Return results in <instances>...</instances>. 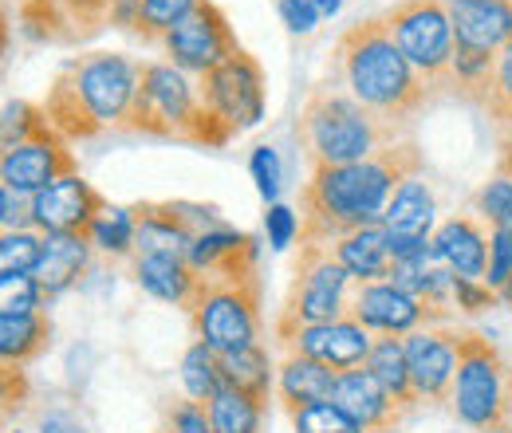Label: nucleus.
<instances>
[{
  "mask_svg": "<svg viewBox=\"0 0 512 433\" xmlns=\"http://www.w3.org/2000/svg\"><path fill=\"white\" fill-rule=\"evenodd\" d=\"M414 174H422V150L410 138L363 162L316 166L300 189V245H331L351 229L379 225L394 189Z\"/></svg>",
  "mask_w": 512,
  "mask_h": 433,
  "instance_id": "1",
  "label": "nucleus"
},
{
  "mask_svg": "<svg viewBox=\"0 0 512 433\" xmlns=\"http://www.w3.org/2000/svg\"><path fill=\"white\" fill-rule=\"evenodd\" d=\"M331 79L351 99H359L367 111L398 126L414 123V115L434 95L430 83L410 67V60L390 40L383 16L359 20L339 36L335 56H331Z\"/></svg>",
  "mask_w": 512,
  "mask_h": 433,
  "instance_id": "2",
  "label": "nucleus"
},
{
  "mask_svg": "<svg viewBox=\"0 0 512 433\" xmlns=\"http://www.w3.org/2000/svg\"><path fill=\"white\" fill-rule=\"evenodd\" d=\"M142 63L123 56V52H79L56 71L44 111L48 123L64 134L67 142L75 138H95L103 130H123L138 91Z\"/></svg>",
  "mask_w": 512,
  "mask_h": 433,
  "instance_id": "3",
  "label": "nucleus"
},
{
  "mask_svg": "<svg viewBox=\"0 0 512 433\" xmlns=\"http://www.w3.org/2000/svg\"><path fill=\"white\" fill-rule=\"evenodd\" d=\"M406 126L386 123L375 111H367L359 99H351L343 87H312L304 99V111L296 119V142L308 166H347L383 154L386 146L402 142Z\"/></svg>",
  "mask_w": 512,
  "mask_h": 433,
  "instance_id": "4",
  "label": "nucleus"
},
{
  "mask_svg": "<svg viewBox=\"0 0 512 433\" xmlns=\"http://www.w3.org/2000/svg\"><path fill=\"white\" fill-rule=\"evenodd\" d=\"M123 130L146 134V138H166V142H190L205 150L233 142L225 123H217V115L201 103L197 83L174 63H142L138 91H134Z\"/></svg>",
  "mask_w": 512,
  "mask_h": 433,
  "instance_id": "5",
  "label": "nucleus"
},
{
  "mask_svg": "<svg viewBox=\"0 0 512 433\" xmlns=\"http://www.w3.org/2000/svg\"><path fill=\"white\" fill-rule=\"evenodd\" d=\"M505 398L509 367L493 339L481 331H457V374L449 390L457 422L477 433H505Z\"/></svg>",
  "mask_w": 512,
  "mask_h": 433,
  "instance_id": "6",
  "label": "nucleus"
},
{
  "mask_svg": "<svg viewBox=\"0 0 512 433\" xmlns=\"http://www.w3.org/2000/svg\"><path fill=\"white\" fill-rule=\"evenodd\" d=\"M351 296H355V280L347 276V268L331 256L327 245H300L296 256V272H292V288L284 296V308L276 315L272 335L284 339L300 327H316L351 315Z\"/></svg>",
  "mask_w": 512,
  "mask_h": 433,
  "instance_id": "7",
  "label": "nucleus"
},
{
  "mask_svg": "<svg viewBox=\"0 0 512 433\" xmlns=\"http://www.w3.org/2000/svg\"><path fill=\"white\" fill-rule=\"evenodd\" d=\"M190 323L217 355L260 343V276H205Z\"/></svg>",
  "mask_w": 512,
  "mask_h": 433,
  "instance_id": "8",
  "label": "nucleus"
},
{
  "mask_svg": "<svg viewBox=\"0 0 512 433\" xmlns=\"http://www.w3.org/2000/svg\"><path fill=\"white\" fill-rule=\"evenodd\" d=\"M390 40L410 60V67L430 83V91L446 87L449 63L457 52L453 20L446 12V0H402L383 16Z\"/></svg>",
  "mask_w": 512,
  "mask_h": 433,
  "instance_id": "9",
  "label": "nucleus"
},
{
  "mask_svg": "<svg viewBox=\"0 0 512 433\" xmlns=\"http://www.w3.org/2000/svg\"><path fill=\"white\" fill-rule=\"evenodd\" d=\"M197 91H201V103L217 115V123H225L233 138L241 130L260 126L264 119V71L245 48H237L225 63L205 71L197 79Z\"/></svg>",
  "mask_w": 512,
  "mask_h": 433,
  "instance_id": "10",
  "label": "nucleus"
},
{
  "mask_svg": "<svg viewBox=\"0 0 512 433\" xmlns=\"http://www.w3.org/2000/svg\"><path fill=\"white\" fill-rule=\"evenodd\" d=\"M237 36L229 28V16L213 4V0H201L186 20H178L166 36H162V52H166V63L182 67L186 75H205L213 71L217 63H225L233 52H237Z\"/></svg>",
  "mask_w": 512,
  "mask_h": 433,
  "instance_id": "11",
  "label": "nucleus"
},
{
  "mask_svg": "<svg viewBox=\"0 0 512 433\" xmlns=\"http://www.w3.org/2000/svg\"><path fill=\"white\" fill-rule=\"evenodd\" d=\"M111 24V0H24L20 28L36 44H83Z\"/></svg>",
  "mask_w": 512,
  "mask_h": 433,
  "instance_id": "12",
  "label": "nucleus"
},
{
  "mask_svg": "<svg viewBox=\"0 0 512 433\" xmlns=\"http://www.w3.org/2000/svg\"><path fill=\"white\" fill-rule=\"evenodd\" d=\"M67 174H79V170H75V154L67 150V138L56 126H48L44 134L0 154V182L16 193H28V197Z\"/></svg>",
  "mask_w": 512,
  "mask_h": 433,
  "instance_id": "13",
  "label": "nucleus"
},
{
  "mask_svg": "<svg viewBox=\"0 0 512 433\" xmlns=\"http://www.w3.org/2000/svg\"><path fill=\"white\" fill-rule=\"evenodd\" d=\"M351 319H359L371 335H410L430 323H446L434 308H426L418 296L398 288L394 280H375V284H355L351 296Z\"/></svg>",
  "mask_w": 512,
  "mask_h": 433,
  "instance_id": "14",
  "label": "nucleus"
},
{
  "mask_svg": "<svg viewBox=\"0 0 512 433\" xmlns=\"http://www.w3.org/2000/svg\"><path fill=\"white\" fill-rule=\"evenodd\" d=\"M276 343L288 355H308V359H316L323 367H331L335 374H343L367 363V355L375 347V335L359 319L343 315V319H331V323L300 327V331H292V335H284Z\"/></svg>",
  "mask_w": 512,
  "mask_h": 433,
  "instance_id": "15",
  "label": "nucleus"
},
{
  "mask_svg": "<svg viewBox=\"0 0 512 433\" xmlns=\"http://www.w3.org/2000/svg\"><path fill=\"white\" fill-rule=\"evenodd\" d=\"M107 209L103 193L83 182L79 174H67L48 189L32 193V229L36 233H83L91 229V221Z\"/></svg>",
  "mask_w": 512,
  "mask_h": 433,
  "instance_id": "16",
  "label": "nucleus"
},
{
  "mask_svg": "<svg viewBox=\"0 0 512 433\" xmlns=\"http://www.w3.org/2000/svg\"><path fill=\"white\" fill-rule=\"evenodd\" d=\"M406 339V363L418 402H449L457 374V331L449 327H418Z\"/></svg>",
  "mask_w": 512,
  "mask_h": 433,
  "instance_id": "17",
  "label": "nucleus"
},
{
  "mask_svg": "<svg viewBox=\"0 0 512 433\" xmlns=\"http://www.w3.org/2000/svg\"><path fill=\"white\" fill-rule=\"evenodd\" d=\"M130 276L146 296L186 311L197 304V292L205 284V276L193 272V264L178 252H134L130 256Z\"/></svg>",
  "mask_w": 512,
  "mask_h": 433,
  "instance_id": "18",
  "label": "nucleus"
},
{
  "mask_svg": "<svg viewBox=\"0 0 512 433\" xmlns=\"http://www.w3.org/2000/svg\"><path fill=\"white\" fill-rule=\"evenodd\" d=\"M331 402H335L363 433H383L406 418V414L398 410V402L386 394L383 382L367 371V367H355V371L339 374Z\"/></svg>",
  "mask_w": 512,
  "mask_h": 433,
  "instance_id": "19",
  "label": "nucleus"
},
{
  "mask_svg": "<svg viewBox=\"0 0 512 433\" xmlns=\"http://www.w3.org/2000/svg\"><path fill=\"white\" fill-rule=\"evenodd\" d=\"M461 48L501 52L512 40V0H446Z\"/></svg>",
  "mask_w": 512,
  "mask_h": 433,
  "instance_id": "20",
  "label": "nucleus"
},
{
  "mask_svg": "<svg viewBox=\"0 0 512 433\" xmlns=\"http://www.w3.org/2000/svg\"><path fill=\"white\" fill-rule=\"evenodd\" d=\"M434 260L446 264L453 276L485 280L489 272V233L477 225V217H446L434 229Z\"/></svg>",
  "mask_w": 512,
  "mask_h": 433,
  "instance_id": "21",
  "label": "nucleus"
},
{
  "mask_svg": "<svg viewBox=\"0 0 512 433\" xmlns=\"http://www.w3.org/2000/svg\"><path fill=\"white\" fill-rule=\"evenodd\" d=\"M256 256H260L256 237L237 229H213L197 237L186 252L193 272L201 276H256Z\"/></svg>",
  "mask_w": 512,
  "mask_h": 433,
  "instance_id": "22",
  "label": "nucleus"
},
{
  "mask_svg": "<svg viewBox=\"0 0 512 433\" xmlns=\"http://www.w3.org/2000/svg\"><path fill=\"white\" fill-rule=\"evenodd\" d=\"M331 256L347 268V276L355 284H375V280H390V233L386 225H363V229H351L343 233L339 241H331Z\"/></svg>",
  "mask_w": 512,
  "mask_h": 433,
  "instance_id": "23",
  "label": "nucleus"
},
{
  "mask_svg": "<svg viewBox=\"0 0 512 433\" xmlns=\"http://www.w3.org/2000/svg\"><path fill=\"white\" fill-rule=\"evenodd\" d=\"M87 264H91V241L83 233H48L44 237V256H40L32 276H36V284L44 288V296L52 304L56 296H64L79 284Z\"/></svg>",
  "mask_w": 512,
  "mask_h": 433,
  "instance_id": "24",
  "label": "nucleus"
},
{
  "mask_svg": "<svg viewBox=\"0 0 512 433\" xmlns=\"http://www.w3.org/2000/svg\"><path fill=\"white\" fill-rule=\"evenodd\" d=\"M130 209H134V225H138V237H134L138 252H178V256H186L190 245L197 241L190 225L182 221L178 201H142V205H130Z\"/></svg>",
  "mask_w": 512,
  "mask_h": 433,
  "instance_id": "25",
  "label": "nucleus"
},
{
  "mask_svg": "<svg viewBox=\"0 0 512 433\" xmlns=\"http://www.w3.org/2000/svg\"><path fill=\"white\" fill-rule=\"evenodd\" d=\"M335 378L339 374L323 367L308 355H284V363L276 367V394L284 402L288 414L312 406V402H331L335 394Z\"/></svg>",
  "mask_w": 512,
  "mask_h": 433,
  "instance_id": "26",
  "label": "nucleus"
},
{
  "mask_svg": "<svg viewBox=\"0 0 512 433\" xmlns=\"http://www.w3.org/2000/svg\"><path fill=\"white\" fill-rule=\"evenodd\" d=\"M52 339L48 311H0V359L24 367L36 359Z\"/></svg>",
  "mask_w": 512,
  "mask_h": 433,
  "instance_id": "27",
  "label": "nucleus"
},
{
  "mask_svg": "<svg viewBox=\"0 0 512 433\" xmlns=\"http://www.w3.org/2000/svg\"><path fill=\"white\" fill-rule=\"evenodd\" d=\"M367 371L375 374L386 386V394L398 402L402 414L414 410L418 394H414V382H410V363H406V339L402 335H375V347L363 363Z\"/></svg>",
  "mask_w": 512,
  "mask_h": 433,
  "instance_id": "28",
  "label": "nucleus"
},
{
  "mask_svg": "<svg viewBox=\"0 0 512 433\" xmlns=\"http://www.w3.org/2000/svg\"><path fill=\"white\" fill-rule=\"evenodd\" d=\"M434 213H438L434 193H430V186L422 182V174H414V178H406L402 186L394 189V197H390V205H386V213H383V225L390 229V233L430 237V229H434Z\"/></svg>",
  "mask_w": 512,
  "mask_h": 433,
  "instance_id": "29",
  "label": "nucleus"
},
{
  "mask_svg": "<svg viewBox=\"0 0 512 433\" xmlns=\"http://www.w3.org/2000/svg\"><path fill=\"white\" fill-rule=\"evenodd\" d=\"M205 410H209L213 433H260L264 430L268 402L249 394V390H241V386L221 382V390L205 402Z\"/></svg>",
  "mask_w": 512,
  "mask_h": 433,
  "instance_id": "30",
  "label": "nucleus"
},
{
  "mask_svg": "<svg viewBox=\"0 0 512 433\" xmlns=\"http://www.w3.org/2000/svg\"><path fill=\"white\" fill-rule=\"evenodd\" d=\"M493 71H497V52H477V48H461L457 44L446 75L449 95H457V99H465L473 107H485L489 87H493Z\"/></svg>",
  "mask_w": 512,
  "mask_h": 433,
  "instance_id": "31",
  "label": "nucleus"
},
{
  "mask_svg": "<svg viewBox=\"0 0 512 433\" xmlns=\"http://www.w3.org/2000/svg\"><path fill=\"white\" fill-rule=\"evenodd\" d=\"M221 378L229 386H241V390H249V394L268 402V394L276 386V367L268 363V351L260 343H253V347H241V351H225L221 355Z\"/></svg>",
  "mask_w": 512,
  "mask_h": 433,
  "instance_id": "32",
  "label": "nucleus"
},
{
  "mask_svg": "<svg viewBox=\"0 0 512 433\" xmlns=\"http://www.w3.org/2000/svg\"><path fill=\"white\" fill-rule=\"evenodd\" d=\"M134 237H138V225H134V209L127 205H107L87 229L91 248H99L107 256H134L138 252Z\"/></svg>",
  "mask_w": 512,
  "mask_h": 433,
  "instance_id": "33",
  "label": "nucleus"
},
{
  "mask_svg": "<svg viewBox=\"0 0 512 433\" xmlns=\"http://www.w3.org/2000/svg\"><path fill=\"white\" fill-rule=\"evenodd\" d=\"M221 355L209 347V343H201V339H193L190 347H186V355H182V386H186V398L193 402H209L217 390H221Z\"/></svg>",
  "mask_w": 512,
  "mask_h": 433,
  "instance_id": "34",
  "label": "nucleus"
},
{
  "mask_svg": "<svg viewBox=\"0 0 512 433\" xmlns=\"http://www.w3.org/2000/svg\"><path fill=\"white\" fill-rule=\"evenodd\" d=\"M44 256V233L36 229H16L0 237V280L8 276H32Z\"/></svg>",
  "mask_w": 512,
  "mask_h": 433,
  "instance_id": "35",
  "label": "nucleus"
},
{
  "mask_svg": "<svg viewBox=\"0 0 512 433\" xmlns=\"http://www.w3.org/2000/svg\"><path fill=\"white\" fill-rule=\"evenodd\" d=\"M48 126L52 123H48V111H44V107H36V103H28V99H12V103H4L0 142H4V150H12V146H20V142L44 134Z\"/></svg>",
  "mask_w": 512,
  "mask_h": 433,
  "instance_id": "36",
  "label": "nucleus"
},
{
  "mask_svg": "<svg viewBox=\"0 0 512 433\" xmlns=\"http://www.w3.org/2000/svg\"><path fill=\"white\" fill-rule=\"evenodd\" d=\"M473 209L481 213V221H489V229H512V178L493 174L473 193Z\"/></svg>",
  "mask_w": 512,
  "mask_h": 433,
  "instance_id": "37",
  "label": "nucleus"
},
{
  "mask_svg": "<svg viewBox=\"0 0 512 433\" xmlns=\"http://www.w3.org/2000/svg\"><path fill=\"white\" fill-rule=\"evenodd\" d=\"M201 0H146V8H142V24H138V40H146V44H162V36L178 24V20H186L193 8H197Z\"/></svg>",
  "mask_w": 512,
  "mask_h": 433,
  "instance_id": "38",
  "label": "nucleus"
},
{
  "mask_svg": "<svg viewBox=\"0 0 512 433\" xmlns=\"http://www.w3.org/2000/svg\"><path fill=\"white\" fill-rule=\"evenodd\" d=\"M493 126L501 130V126L512 123V40L497 52V71H493V87H489V99H485V107H481Z\"/></svg>",
  "mask_w": 512,
  "mask_h": 433,
  "instance_id": "39",
  "label": "nucleus"
},
{
  "mask_svg": "<svg viewBox=\"0 0 512 433\" xmlns=\"http://www.w3.org/2000/svg\"><path fill=\"white\" fill-rule=\"evenodd\" d=\"M292 426H296V433H363L335 402H312V406L296 410Z\"/></svg>",
  "mask_w": 512,
  "mask_h": 433,
  "instance_id": "40",
  "label": "nucleus"
},
{
  "mask_svg": "<svg viewBox=\"0 0 512 433\" xmlns=\"http://www.w3.org/2000/svg\"><path fill=\"white\" fill-rule=\"evenodd\" d=\"M0 311H48V296L36 276H8L0 280Z\"/></svg>",
  "mask_w": 512,
  "mask_h": 433,
  "instance_id": "41",
  "label": "nucleus"
},
{
  "mask_svg": "<svg viewBox=\"0 0 512 433\" xmlns=\"http://www.w3.org/2000/svg\"><path fill=\"white\" fill-rule=\"evenodd\" d=\"M512 280V229H489V272L485 284L501 296V288Z\"/></svg>",
  "mask_w": 512,
  "mask_h": 433,
  "instance_id": "42",
  "label": "nucleus"
},
{
  "mask_svg": "<svg viewBox=\"0 0 512 433\" xmlns=\"http://www.w3.org/2000/svg\"><path fill=\"white\" fill-rule=\"evenodd\" d=\"M249 174H253L260 197H264L268 205H276V197H280V154H276L272 146H253V154H249Z\"/></svg>",
  "mask_w": 512,
  "mask_h": 433,
  "instance_id": "43",
  "label": "nucleus"
},
{
  "mask_svg": "<svg viewBox=\"0 0 512 433\" xmlns=\"http://www.w3.org/2000/svg\"><path fill=\"white\" fill-rule=\"evenodd\" d=\"M162 433H213L209 410L193 398H174L166 406V430Z\"/></svg>",
  "mask_w": 512,
  "mask_h": 433,
  "instance_id": "44",
  "label": "nucleus"
},
{
  "mask_svg": "<svg viewBox=\"0 0 512 433\" xmlns=\"http://www.w3.org/2000/svg\"><path fill=\"white\" fill-rule=\"evenodd\" d=\"M497 292L485 284V280H465V276H453V308L465 311V315H481V311L497 308Z\"/></svg>",
  "mask_w": 512,
  "mask_h": 433,
  "instance_id": "45",
  "label": "nucleus"
},
{
  "mask_svg": "<svg viewBox=\"0 0 512 433\" xmlns=\"http://www.w3.org/2000/svg\"><path fill=\"white\" fill-rule=\"evenodd\" d=\"M264 233H268V245L276 248V252H284V248L300 237V217H296L288 205L276 201V205H268V213H264Z\"/></svg>",
  "mask_w": 512,
  "mask_h": 433,
  "instance_id": "46",
  "label": "nucleus"
},
{
  "mask_svg": "<svg viewBox=\"0 0 512 433\" xmlns=\"http://www.w3.org/2000/svg\"><path fill=\"white\" fill-rule=\"evenodd\" d=\"M386 233H390V229H386ZM390 260H394V264H430V260H434V237L390 233Z\"/></svg>",
  "mask_w": 512,
  "mask_h": 433,
  "instance_id": "47",
  "label": "nucleus"
},
{
  "mask_svg": "<svg viewBox=\"0 0 512 433\" xmlns=\"http://www.w3.org/2000/svg\"><path fill=\"white\" fill-rule=\"evenodd\" d=\"M0 229L16 233V229H32V197L16 193V189H0Z\"/></svg>",
  "mask_w": 512,
  "mask_h": 433,
  "instance_id": "48",
  "label": "nucleus"
},
{
  "mask_svg": "<svg viewBox=\"0 0 512 433\" xmlns=\"http://www.w3.org/2000/svg\"><path fill=\"white\" fill-rule=\"evenodd\" d=\"M276 12H280V20H284V28L296 32V36L316 32L323 20L320 8H316L312 0H276Z\"/></svg>",
  "mask_w": 512,
  "mask_h": 433,
  "instance_id": "49",
  "label": "nucleus"
},
{
  "mask_svg": "<svg viewBox=\"0 0 512 433\" xmlns=\"http://www.w3.org/2000/svg\"><path fill=\"white\" fill-rule=\"evenodd\" d=\"M142 8H146V0H111V28H123L130 36H138Z\"/></svg>",
  "mask_w": 512,
  "mask_h": 433,
  "instance_id": "50",
  "label": "nucleus"
},
{
  "mask_svg": "<svg viewBox=\"0 0 512 433\" xmlns=\"http://www.w3.org/2000/svg\"><path fill=\"white\" fill-rule=\"evenodd\" d=\"M40 433H87L71 414H48L44 422H40Z\"/></svg>",
  "mask_w": 512,
  "mask_h": 433,
  "instance_id": "51",
  "label": "nucleus"
},
{
  "mask_svg": "<svg viewBox=\"0 0 512 433\" xmlns=\"http://www.w3.org/2000/svg\"><path fill=\"white\" fill-rule=\"evenodd\" d=\"M312 4L320 8V16H335V12H339V8L347 4V0H312Z\"/></svg>",
  "mask_w": 512,
  "mask_h": 433,
  "instance_id": "52",
  "label": "nucleus"
},
{
  "mask_svg": "<svg viewBox=\"0 0 512 433\" xmlns=\"http://www.w3.org/2000/svg\"><path fill=\"white\" fill-rule=\"evenodd\" d=\"M505 433H512V374H509V398H505Z\"/></svg>",
  "mask_w": 512,
  "mask_h": 433,
  "instance_id": "53",
  "label": "nucleus"
},
{
  "mask_svg": "<svg viewBox=\"0 0 512 433\" xmlns=\"http://www.w3.org/2000/svg\"><path fill=\"white\" fill-rule=\"evenodd\" d=\"M497 138H501V150H512V123L501 126V130H497Z\"/></svg>",
  "mask_w": 512,
  "mask_h": 433,
  "instance_id": "54",
  "label": "nucleus"
}]
</instances>
